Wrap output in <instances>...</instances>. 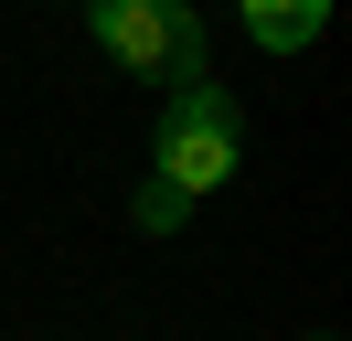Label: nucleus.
<instances>
[{
  "label": "nucleus",
  "mask_w": 352,
  "mask_h": 341,
  "mask_svg": "<svg viewBox=\"0 0 352 341\" xmlns=\"http://www.w3.org/2000/svg\"><path fill=\"white\" fill-rule=\"evenodd\" d=\"M235 149H245V128H235V107H224V85L203 75V85H182L171 96V118H160V192H214V182H235Z\"/></svg>",
  "instance_id": "obj_1"
},
{
  "label": "nucleus",
  "mask_w": 352,
  "mask_h": 341,
  "mask_svg": "<svg viewBox=\"0 0 352 341\" xmlns=\"http://www.w3.org/2000/svg\"><path fill=\"white\" fill-rule=\"evenodd\" d=\"M96 43H107L129 75L203 85V21L182 11V0H96Z\"/></svg>",
  "instance_id": "obj_2"
},
{
  "label": "nucleus",
  "mask_w": 352,
  "mask_h": 341,
  "mask_svg": "<svg viewBox=\"0 0 352 341\" xmlns=\"http://www.w3.org/2000/svg\"><path fill=\"white\" fill-rule=\"evenodd\" d=\"M320 21H331V0H245V32H256L267 54H299Z\"/></svg>",
  "instance_id": "obj_3"
},
{
  "label": "nucleus",
  "mask_w": 352,
  "mask_h": 341,
  "mask_svg": "<svg viewBox=\"0 0 352 341\" xmlns=\"http://www.w3.org/2000/svg\"><path fill=\"white\" fill-rule=\"evenodd\" d=\"M139 224H150V234H171V224H182V192H160V182H150V192H139Z\"/></svg>",
  "instance_id": "obj_4"
}]
</instances>
